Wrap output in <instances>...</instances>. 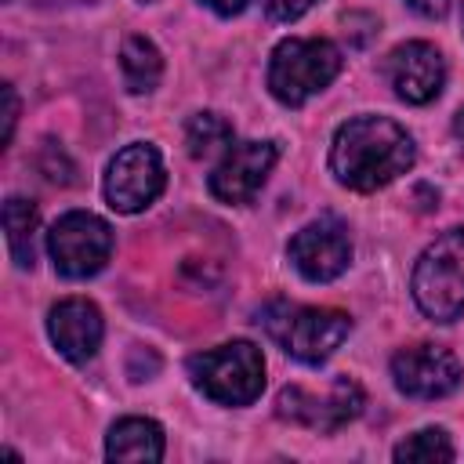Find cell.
I'll return each mask as SVG.
<instances>
[{
  "instance_id": "6da1fadb",
  "label": "cell",
  "mask_w": 464,
  "mask_h": 464,
  "mask_svg": "<svg viewBox=\"0 0 464 464\" xmlns=\"http://www.w3.org/2000/svg\"><path fill=\"white\" fill-rule=\"evenodd\" d=\"M417 160V145L388 116H355L337 127L330 145V170L352 192H377Z\"/></svg>"
},
{
  "instance_id": "7a4b0ae2",
  "label": "cell",
  "mask_w": 464,
  "mask_h": 464,
  "mask_svg": "<svg viewBox=\"0 0 464 464\" xmlns=\"http://www.w3.org/2000/svg\"><path fill=\"white\" fill-rule=\"evenodd\" d=\"M341 72V51L337 44L323 36H286L276 44L268 58V91L276 102L297 109L308 98H315L330 80Z\"/></svg>"
},
{
  "instance_id": "3957f363",
  "label": "cell",
  "mask_w": 464,
  "mask_h": 464,
  "mask_svg": "<svg viewBox=\"0 0 464 464\" xmlns=\"http://www.w3.org/2000/svg\"><path fill=\"white\" fill-rule=\"evenodd\" d=\"M410 290L417 308L435 323H453L464 312V228H446L424 246Z\"/></svg>"
},
{
  "instance_id": "277c9868",
  "label": "cell",
  "mask_w": 464,
  "mask_h": 464,
  "mask_svg": "<svg viewBox=\"0 0 464 464\" xmlns=\"http://www.w3.org/2000/svg\"><path fill=\"white\" fill-rule=\"evenodd\" d=\"M192 384L221 406H250L265 388V359L250 341H228L188 359Z\"/></svg>"
},
{
  "instance_id": "5b68a950",
  "label": "cell",
  "mask_w": 464,
  "mask_h": 464,
  "mask_svg": "<svg viewBox=\"0 0 464 464\" xmlns=\"http://www.w3.org/2000/svg\"><path fill=\"white\" fill-rule=\"evenodd\" d=\"M261 323L290 359L308 366L326 362L341 348V341L352 334V319L341 308H301L283 301L272 304Z\"/></svg>"
},
{
  "instance_id": "8992f818",
  "label": "cell",
  "mask_w": 464,
  "mask_h": 464,
  "mask_svg": "<svg viewBox=\"0 0 464 464\" xmlns=\"http://www.w3.org/2000/svg\"><path fill=\"white\" fill-rule=\"evenodd\" d=\"M47 254L58 276L87 279L105 268L112 254V228L91 210H69L47 232Z\"/></svg>"
},
{
  "instance_id": "52a82bcc",
  "label": "cell",
  "mask_w": 464,
  "mask_h": 464,
  "mask_svg": "<svg viewBox=\"0 0 464 464\" xmlns=\"http://www.w3.org/2000/svg\"><path fill=\"white\" fill-rule=\"evenodd\" d=\"M276 413L290 424L330 435L362 413V388L352 377H330L323 395H315L301 384H286L276 399Z\"/></svg>"
},
{
  "instance_id": "ba28073f",
  "label": "cell",
  "mask_w": 464,
  "mask_h": 464,
  "mask_svg": "<svg viewBox=\"0 0 464 464\" xmlns=\"http://www.w3.org/2000/svg\"><path fill=\"white\" fill-rule=\"evenodd\" d=\"M163 185H167V170H163L156 145H149V141L123 145L105 170V199L120 214L145 210L149 203L160 199Z\"/></svg>"
},
{
  "instance_id": "9c48e42d",
  "label": "cell",
  "mask_w": 464,
  "mask_h": 464,
  "mask_svg": "<svg viewBox=\"0 0 464 464\" xmlns=\"http://www.w3.org/2000/svg\"><path fill=\"white\" fill-rule=\"evenodd\" d=\"M276 156H279L276 141H232L218 160V167L210 170V181H207L210 196L232 207L250 203L261 192L265 178L272 174Z\"/></svg>"
},
{
  "instance_id": "30bf717a",
  "label": "cell",
  "mask_w": 464,
  "mask_h": 464,
  "mask_svg": "<svg viewBox=\"0 0 464 464\" xmlns=\"http://www.w3.org/2000/svg\"><path fill=\"white\" fill-rule=\"evenodd\" d=\"M460 359L439 344H413L392 355V381L410 399H442L460 384Z\"/></svg>"
},
{
  "instance_id": "8fae6325",
  "label": "cell",
  "mask_w": 464,
  "mask_h": 464,
  "mask_svg": "<svg viewBox=\"0 0 464 464\" xmlns=\"http://www.w3.org/2000/svg\"><path fill=\"white\" fill-rule=\"evenodd\" d=\"M286 254L308 283H330L348 268L352 239H348V228L337 218H319V221H308L290 239Z\"/></svg>"
},
{
  "instance_id": "7c38bea8",
  "label": "cell",
  "mask_w": 464,
  "mask_h": 464,
  "mask_svg": "<svg viewBox=\"0 0 464 464\" xmlns=\"http://www.w3.org/2000/svg\"><path fill=\"white\" fill-rule=\"evenodd\" d=\"M384 72H388V83L395 87V94L410 105H428L431 98H439V91L446 83V62L439 54V47L428 40L399 44L384 62Z\"/></svg>"
},
{
  "instance_id": "4fadbf2b",
  "label": "cell",
  "mask_w": 464,
  "mask_h": 464,
  "mask_svg": "<svg viewBox=\"0 0 464 464\" xmlns=\"http://www.w3.org/2000/svg\"><path fill=\"white\" fill-rule=\"evenodd\" d=\"M47 334H51L54 348L69 362H87L98 352V344H102L105 323H102V312H98L94 301H87V297H65V301H58L51 308Z\"/></svg>"
},
{
  "instance_id": "5bb4252c",
  "label": "cell",
  "mask_w": 464,
  "mask_h": 464,
  "mask_svg": "<svg viewBox=\"0 0 464 464\" xmlns=\"http://www.w3.org/2000/svg\"><path fill=\"white\" fill-rule=\"evenodd\" d=\"M109 460H163V428L149 417H123L105 439Z\"/></svg>"
},
{
  "instance_id": "9a60e30c",
  "label": "cell",
  "mask_w": 464,
  "mask_h": 464,
  "mask_svg": "<svg viewBox=\"0 0 464 464\" xmlns=\"http://www.w3.org/2000/svg\"><path fill=\"white\" fill-rule=\"evenodd\" d=\"M120 72L130 94H149L156 91L163 76V54L149 36H127L120 47Z\"/></svg>"
},
{
  "instance_id": "2e32d148",
  "label": "cell",
  "mask_w": 464,
  "mask_h": 464,
  "mask_svg": "<svg viewBox=\"0 0 464 464\" xmlns=\"http://www.w3.org/2000/svg\"><path fill=\"white\" fill-rule=\"evenodd\" d=\"M40 225V214L29 199L11 196L4 203V232H7V250L18 268H33V232Z\"/></svg>"
},
{
  "instance_id": "e0dca14e",
  "label": "cell",
  "mask_w": 464,
  "mask_h": 464,
  "mask_svg": "<svg viewBox=\"0 0 464 464\" xmlns=\"http://www.w3.org/2000/svg\"><path fill=\"white\" fill-rule=\"evenodd\" d=\"M185 145H188V156L203 160L218 149H228L232 145V127L225 116L218 112H196L188 123H185Z\"/></svg>"
},
{
  "instance_id": "ac0fdd59",
  "label": "cell",
  "mask_w": 464,
  "mask_h": 464,
  "mask_svg": "<svg viewBox=\"0 0 464 464\" xmlns=\"http://www.w3.org/2000/svg\"><path fill=\"white\" fill-rule=\"evenodd\" d=\"M395 460H453V446L442 428H424L395 446Z\"/></svg>"
},
{
  "instance_id": "d6986e66",
  "label": "cell",
  "mask_w": 464,
  "mask_h": 464,
  "mask_svg": "<svg viewBox=\"0 0 464 464\" xmlns=\"http://www.w3.org/2000/svg\"><path fill=\"white\" fill-rule=\"evenodd\" d=\"M319 0H265V14L272 22H297L304 11H312Z\"/></svg>"
},
{
  "instance_id": "ffe728a7",
  "label": "cell",
  "mask_w": 464,
  "mask_h": 464,
  "mask_svg": "<svg viewBox=\"0 0 464 464\" xmlns=\"http://www.w3.org/2000/svg\"><path fill=\"white\" fill-rule=\"evenodd\" d=\"M14 120H18V94H14L11 83H4V145L14 134Z\"/></svg>"
},
{
  "instance_id": "44dd1931",
  "label": "cell",
  "mask_w": 464,
  "mask_h": 464,
  "mask_svg": "<svg viewBox=\"0 0 464 464\" xmlns=\"http://www.w3.org/2000/svg\"><path fill=\"white\" fill-rule=\"evenodd\" d=\"M417 14H424V18H442L446 11H450V0H406Z\"/></svg>"
},
{
  "instance_id": "7402d4cb",
  "label": "cell",
  "mask_w": 464,
  "mask_h": 464,
  "mask_svg": "<svg viewBox=\"0 0 464 464\" xmlns=\"http://www.w3.org/2000/svg\"><path fill=\"white\" fill-rule=\"evenodd\" d=\"M214 14H221V18H232V14H239V11H246L250 7V0H203Z\"/></svg>"
},
{
  "instance_id": "603a6c76",
  "label": "cell",
  "mask_w": 464,
  "mask_h": 464,
  "mask_svg": "<svg viewBox=\"0 0 464 464\" xmlns=\"http://www.w3.org/2000/svg\"><path fill=\"white\" fill-rule=\"evenodd\" d=\"M453 134H457V138L464 141V109H460V112L453 116Z\"/></svg>"
},
{
  "instance_id": "cb8c5ba5",
  "label": "cell",
  "mask_w": 464,
  "mask_h": 464,
  "mask_svg": "<svg viewBox=\"0 0 464 464\" xmlns=\"http://www.w3.org/2000/svg\"><path fill=\"white\" fill-rule=\"evenodd\" d=\"M141 4H152V0H141Z\"/></svg>"
}]
</instances>
